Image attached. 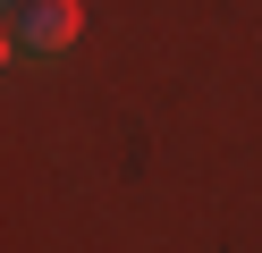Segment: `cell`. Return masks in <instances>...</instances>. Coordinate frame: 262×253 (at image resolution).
Here are the masks:
<instances>
[{
	"mask_svg": "<svg viewBox=\"0 0 262 253\" xmlns=\"http://www.w3.org/2000/svg\"><path fill=\"white\" fill-rule=\"evenodd\" d=\"M76 26H85L76 0H17V9H9V51H17V59H51V51L76 42Z\"/></svg>",
	"mask_w": 262,
	"mask_h": 253,
	"instance_id": "6da1fadb",
	"label": "cell"
}]
</instances>
